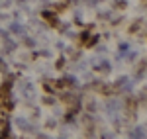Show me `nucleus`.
<instances>
[{"label": "nucleus", "mask_w": 147, "mask_h": 139, "mask_svg": "<svg viewBox=\"0 0 147 139\" xmlns=\"http://www.w3.org/2000/svg\"><path fill=\"white\" fill-rule=\"evenodd\" d=\"M43 18H45L49 24H53V26H57V16L55 14H51V12H43Z\"/></svg>", "instance_id": "obj_1"}, {"label": "nucleus", "mask_w": 147, "mask_h": 139, "mask_svg": "<svg viewBox=\"0 0 147 139\" xmlns=\"http://www.w3.org/2000/svg\"><path fill=\"white\" fill-rule=\"evenodd\" d=\"M88 32H82V34H80V41H88Z\"/></svg>", "instance_id": "obj_2"}]
</instances>
